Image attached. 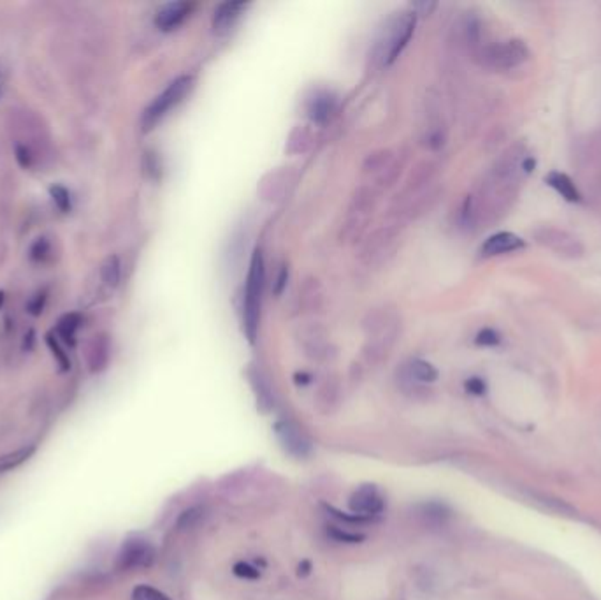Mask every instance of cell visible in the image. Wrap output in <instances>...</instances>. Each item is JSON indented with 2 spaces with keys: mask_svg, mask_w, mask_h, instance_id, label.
<instances>
[{
  "mask_svg": "<svg viewBox=\"0 0 601 600\" xmlns=\"http://www.w3.org/2000/svg\"><path fill=\"white\" fill-rule=\"evenodd\" d=\"M415 23L417 15L412 11H399L387 20L371 51V60L376 67H387L399 57L415 32Z\"/></svg>",
  "mask_w": 601,
  "mask_h": 600,
  "instance_id": "cell-1",
  "label": "cell"
},
{
  "mask_svg": "<svg viewBox=\"0 0 601 600\" xmlns=\"http://www.w3.org/2000/svg\"><path fill=\"white\" fill-rule=\"evenodd\" d=\"M376 199H378V191L369 184L361 185L354 192L350 205H348L347 217L341 226L340 240L343 243H355L361 240L376 206Z\"/></svg>",
  "mask_w": 601,
  "mask_h": 600,
  "instance_id": "cell-2",
  "label": "cell"
},
{
  "mask_svg": "<svg viewBox=\"0 0 601 600\" xmlns=\"http://www.w3.org/2000/svg\"><path fill=\"white\" fill-rule=\"evenodd\" d=\"M262 287H264V263H262L261 252H255L248 271L247 292H244V333L248 340L255 341L258 329V319H261V303H262Z\"/></svg>",
  "mask_w": 601,
  "mask_h": 600,
  "instance_id": "cell-3",
  "label": "cell"
},
{
  "mask_svg": "<svg viewBox=\"0 0 601 600\" xmlns=\"http://www.w3.org/2000/svg\"><path fill=\"white\" fill-rule=\"evenodd\" d=\"M485 67L494 71H510L530 60V48L520 39H509L483 46L478 53Z\"/></svg>",
  "mask_w": 601,
  "mask_h": 600,
  "instance_id": "cell-4",
  "label": "cell"
},
{
  "mask_svg": "<svg viewBox=\"0 0 601 600\" xmlns=\"http://www.w3.org/2000/svg\"><path fill=\"white\" fill-rule=\"evenodd\" d=\"M401 227L392 226V224H383L382 227L369 234L361 247V263L368 268L382 266L387 263L390 255L394 254L399 238Z\"/></svg>",
  "mask_w": 601,
  "mask_h": 600,
  "instance_id": "cell-5",
  "label": "cell"
},
{
  "mask_svg": "<svg viewBox=\"0 0 601 600\" xmlns=\"http://www.w3.org/2000/svg\"><path fill=\"white\" fill-rule=\"evenodd\" d=\"M190 88H192V78L190 76H181V78L174 79V81L151 102L146 108L143 115V129L151 130L176 104L185 99V95L188 94Z\"/></svg>",
  "mask_w": 601,
  "mask_h": 600,
  "instance_id": "cell-6",
  "label": "cell"
},
{
  "mask_svg": "<svg viewBox=\"0 0 601 600\" xmlns=\"http://www.w3.org/2000/svg\"><path fill=\"white\" fill-rule=\"evenodd\" d=\"M352 514L355 516H362V518L373 519L380 516L385 507L383 496L380 495L378 488L375 484H364L359 489H355L354 495L348 500Z\"/></svg>",
  "mask_w": 601,
  "mask_h": 600,
  "instance_id": "cell-7",
  "label": "cell"
},
{
  "mask_svg": "<svg viewBox=\"0 0 601 600\" xmlns=\"http://www.w3.org/2000/svg\"><path fill=\"white\" fill-rule=\"evenodd\" d=\"M155 550L148 540L130 539L122 546L118 554V567L123 571L130 568H146L153 564Z\"/></svg>",
  "mask_w": 601,
  "mask_h": 600,
  "instance_id": "cell-8",
  "label": "cell"
},
{
  "mask_svg": "<svg viewBox=\"0 0 601 600\" xmlns=\"http://www.w3.org/2000/svg\"><path fill=\"white\" fill-rule=\"evenodd\" d=\"M275 430L286 453L296 458L308 456L310 451H312V442L297 424L290 423V421H282V423L276 424Z\"/></svg>",
  "mask_w": 601,
  "mask_h": 600,
  "instance_id": "cell-9",
  "label": "cell"
},
{
  "mask_svg": "<svg viewBox=\"0 0 601 600\" xmlns=\"http://www.w3.org/2000/svg\"><path fill=\"white\" fill-rule=\"evenodd\" d=\"M524 247H526V241L520 236H517V234L496 233L483 241L480 252H482V255H485V257H490V255H501L509 254V252L520 250V248Z\"/></svg>",
  "mask_w": 601,
  "mask_h": 600,
  "instance_id": "cell-10",
  "label": "cell"
},
{
  "mask_svg": "<svg viewBox=\"0 0 601 600\" xmlns=\"http://www.w3.org/2000/svg\"><path fill=\"white\" fill-rule=\"evenodd\" d=\"M193 8H195V4L186 2V0H181V2H171V4L164 6V8L157 13V16H155V23H157L158 29L172 30L176 29V27H178L179 23L190 15V13H192Z\"/></svg>",
  "mask_w": 601,
  "mask_h": 600,
  "instance_id": "cell-11",
  "label": "cell"
},
{
  "mask_svg": "<svg viewBox=\"0 0 601 600\" xmlns=\"http://www.w3.org/2000/svg\"><path fill=\"white\" fill-rule=\"evenodd\" d=\"M244 8H247V2H243V0H229V2L220 4L216 8L215 16H213V27H215L216 32L229 30L234 25V22L240 18Z\"/></svg>",
  "mask_w": 601,
  "mask_h": 600,
  "instance_id": "cell-12",
  "label": "cell"
},
{
  "mask_svg": "<svg viewBox=\"0 0 601 600\" xmlns=\"http://www.w3.org/2000/svg\"><path fill=\"white\" fill-rule=\"evenodd\" d=\"M336 111V97L329 92H317L308 102V113L313 122L326 123Z\"/></svg>",
  "mask_w": 601,
  "mask_h": 600,
  "instance_id": "cell-13",
  "label": "cell"
},
{
  "mask_svg": "<svg viewBox=\"0 0 601 600\" xmlns=\"http://www.w3.org/2000/svg\"><path fill=\"white\" fill-rule=\"evenodd\" d=\"M545 184H547L548 187L554 189V191L558 192L565 201L568 203L580 201L579 189H576V185L573 184V180L568 177V175L561 173V171H551V173L545 177Z\"/></svg>",
  "mask_w": 601,
  "mask_h": 600,
  "instance_id": "cell-14",
  "label": "cell"
},
{
  "mask_svg": "<svg viewBox=\"0 0 601 600\" xmlns=\"http://www.w3.org/2000/svg\"><path fill=\"white\" fill-rule=\"evenodd\" d=\"M405 377L408 381L424 382V384H431L438 379V370L431 363L422 360H413L406 364Z\"/></svg>",
  "mask_w": 601,
  "mask_h": 600,
  "instance_id": "cell-15",
  "label": "cell"
},
{
  "mask_svg": "<svg viewBox=\"0 0 601 600\" xmlns=\"http://www.w3.org/2000/svg\"><path fill=\"white\" fill-rule=\"evenodd\" d=\"M300 305L306 312H317L322 306V287L317 278H308L300 289Z\"/></svg>",
  "mask_w": 601,
  "mask_h": 600,
  "instance_id": "cell-16",
  "label": "cell"
},
{
  "mask_svg": "<svg viewBox=\"0 0 601 600\" xmlns=\"http://www.w3.org/2000/svg\"><path fill=\"white\" fill-rule=\"evenodd\" d=\"M303 343H305L306 350L313 356H320L327 350L326 333L319 324H312V326L303 329Z\"/></svg>",
  "mask_w": 601,
  "mask_h": 600,
  "instance_id": "cell-17",
  "label": "cell"
},
{
  "mask_svg": "<svg viewBox=\"0 0 601 600\" xmlns=\"http://www.w3.org/2000/svg\"><path fill=\"white\" fill-rule=\"evenodd\" d=\"M34 453H36V446H25L16 451H11V453L2 454L0 456V474H6V472L18 468L20 465L29 461Z\"/></svg>",
  "mask_w": 601,
  "mask_h": 600,
  "instance_id": "cell-18",
  "label": "cell"
},
{
  "mask_svg": "<svg viewBox=\"0 0 601 600\" xmlns=\"http://www.w3.org/2000/svg\"><path fill=\"white\" fill-rule=\"evenodd\" d=\"M79 322H81V319H79L78 313H67V315L62 317L60 322H58V334H60L62 340H64L65 343H69V346H74L76 331H78Z\"/></svg>",
  "mask_w": 601,
  "mask_h": 600,
  "instance_id": "cell-19",
  "label": "cell"
},
{
  "mask_svg": "<svg viewBox=\"0 0 601 600\" xmlns=\"http://www.w3.org/2000/svg\"><path fill=\"white\" fill-rule=\"evenodd\" d=\"M102 280L106 282L111 287H116L120 282V261L118 257H109L106 259V263L102 264Z\"/></svg>",
  "mask_w": 601,
  "mask_h": 600,
  "instance_id": "cell-20",
  "label": "cell"
},
{
  "mask_svg": "<svg viewBox=\"0 0 601 600\" xmlns=\"http://www.w3.org/2000/svg\"><path fill=\"white\" fill-rule=\"evenodd\" d=\"M327 536L331 537V539H334L336 543H345V544H357L361 543V540H364V536H361V533H352L347 532V530L340 529V526H327Z\"/></svg>",
  "mask_w": 601,
  "mask_h": 600,
  "instance_id": "cell-21",
  "label": "cell"
},
{
  "mask_svg": "<svg viewBox=\"0 0 601 600\" xmlns=\"http://www.w3.org/2000/svg\"><path fill=\"white\" fill-rule=\"evenodd\" d=\"M132 600H172V599L165 595V593H162L160 589L153 588V586L141 585L134 588Z\"/></svg>",
  "mask_w": 601,
  "mask_h": 600,
  "instance_id": "cell-22",
  "label": "cell"
},
{
  "mask_svg": "<svg viewBox=\"0 0 601 600\" xmlns=\"http://www.w3.org/2000/svg\"><path fill=\"white\" fill-rule=\"evenodd\" d=\"M475 343L480 347H496L501 343V334L492 327H485L476 334Z\"/></svg>",
  "mask_w": 601,
  "mask_h": 600,
  "instance_id": "cell-23",
  "label": "cell"
},
{
  "mask_svg": "<svg viewBox=\"0 0 601 600\" xmlns=\"http://www.w3.org/2000/svg\"><path fill=\"white\" fill-rule=\"evenodd\" d=\"M50 192H51V199H53L55 206H57L58 210H62V212L71 210V196H69V192L65 191L64 187L55 185V187H51Z\"/></svg>",
  "mask_w": 601,
  "mask_h": 600,
  "instance_id": "cell-24",
  "label": "cell"
},
{
  "mask_svg": "<svg viewBox=\"0 0 601 600\" xmlns=\"http://www.w3.org/2000/svg\"><path fill=\"white\" fill-rule=\"evenodd\" d=\"M50 254V243L46 241V238H39L36 243L30 247V257L32 261H44Z\"/></svg>",
  "mask_w": 601,
  "mask_h": 600,
  "instance_id": "cell-25",
  "label": "cell"
},
{
  "mask_svg": "<svg viewBox=\"0 0 601 600\" xmlns=\"http://www.w3.org/2000/svg\"><path fill=\"white\" fill-rule=\"evenodd\" d=\"M199 518H200V509H188L179 516L178 526L181 530L192 529V526L199 521Z\"/></svg>",
  "mask_w": 601,
  "mask_h": 600,
  "instance_id": "cell-26",
  "label": "cell"
},
{
  "mask_svg": "<svg viewBox=\"0 0 601 600\" xmlns=\"http://www.w3.org/2000/svg\"><path fill=\"white\" fill-rule=\"evenodd\" d=\"M234 574H236L237 578H243V579L261 578V572H258L255 567H251L250 564H244V561H237V564L234 565Z\"/></svg>",
  "mask_w": 601,
  "mask_h": 600,
  "instance_id": "cell-27",
  "label": "cell"
},
{
  "mask_svg": "<svg viewBox=\"0 0 601 600\" xmlns=\"http://www.w3.org/2000/svg\"><path fill=\"white\" fill-rule=\"evenodd\" d=\"M464 388H466V391L469 393V395H475V396L485 395V391H487V384L483 382V379H480V377L468 379V381H466V384H464Z\"/></svg>",
  "mask_w": 601,
  "mask_h": 600,
  "instance_id": "cell-28",
  "label": "cell"
},
{
  "mask_svg": "<svg viewBox=\"0 0 601 600\" xmlns=\"http://www.w3.org/2000/svg\"><path fill=\"white\" fill-rule=\"evenodd\" d=\"M48 346L51 347V350H53V354H55V356H57V360H58V363H60L62 370H67V368L71 367V363H69L67 356H65L64 350H62V349H60V346H58V341L55 340V338L51 336V334H48Z\"/></svg>",
  "mask_w": 601,
  "mask_h": 600,
  "instance_id": "cell-29",
  "label": "cell"
},
{
  "mask_svg": "<svg viewBox=\"0 0 601 600\" xmlns=\"http://www.w3.org/2000/svg\"><path fill=\"white\" fill-rule=\"evenodd\" d=\"M44 301H46V292H37V294L30 299L29 312L32 313V315H39L44 308Z\"/></svg>",
  "mask_w": 601,
  "mask_h": 600,
  "instance_id": "cell-30",
  "label": "cell"
},
{
  "mask_svg": "<svg viewBox=\"0 0 601 600\" xmlns=\"http://www.w3.org/2000/svg\"><path fill=\"white\" fill-rule=\"evenodd\" d=\"M16 161L22 168H30L32 164V155L25 146H16Z\"/></svg>",
  "mask_w": 601,
  "mask_h": 600,
  "instance_id": "cell-31",
  "label": "cell"
},
{
  "mask_svg": "<svg viewBox=\"0 0 601 600\" xmlns=\"http://www.w3.org/2000/svg\"><path fill=\"white\" fill-rule=\"evenodd\" d=\"M286 278H289V270H286L285 266H282V270H279L278 277H276V282H275L276 294H282L283 287H285V284H286Z\"/></svg>",
  "mask_w": 601,
  "mask_h": 600,
  "instance_id": "cell-32",
  "label": "cell"
},
{
  "mask_svg": "<svg viewBox=\"0 0 601 600\" xmlns=\"http://www.w3.org/2000/svg\"><path fill=\"white\" fill-rule=\"evenodd\" d=\"M310 571H312V564H310L308 560H305L303 564L299 565V568H297V575H300V578H305V575L310 574Z\"/></svg>",
  "mask_w": 601,
  "mask_h": 600,
  "instance_id": "cell-33",
  "label": "cell"
},
{
  "mask_svg": "<svg viewBox=\"0 0 601 600\" xmlns=\"http://www.w3.org/2000/svg\"><path fill=\"white\" fill-rule=\"evenodd\" d=\"M0 90H2V71H0Z\"/></svg>",
  "mask_w": 601,
  "mask_h": 600,
  "instance_id": "cell-34",
  "label": "cell"
},
{
  "mask_svg": "<svg viewBox=\"0 0 601 600\" xmlns=\"http://www.w3.org/2000/svg\"><path fill=\"white\" fill-rule=\"evenodd\" d=\"M2 299H4V294H2V292H0V305H2Z\"/></svg>",
  "mask_w": 601,
  "mask_h": 600,
  "instance_id": "cell-35",
  "label": "cell"
}]
</instances>
